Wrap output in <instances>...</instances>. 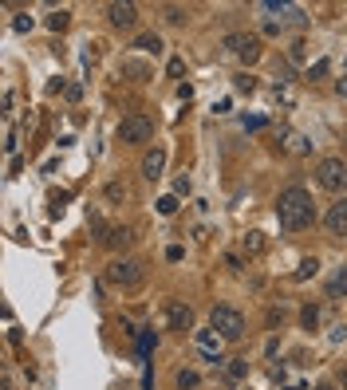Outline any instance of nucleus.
Returning a JSON list of instances; mask_svg holds the SVG:
<instances>
[{
	"mask_svg": "<svg viewBox=\"0 0 347 390\" xmlns=\"http://www.w3.org/2000/svg\"><path fill=\"white\" fill-rule=\"evenodd\" d=\"M276 221H280V229H288V233H304V229H312V225H315L312 193H308L304 186L280 189V197H276Z\"/></svg>",
	"mask_w": 347,
	"mask_h": 390,
	"instance_id": "nucleus-1",
	"label": "nucleus"
},
{
	"mask_svg": "<svg viewBox=\"0 0 347 390\" xmlns=\"http://www.w3.org/2000/svg\"><path fill=\"white\" fill-rule=\"evenodd\" d=\"M209 328L217 331L225 343H241V339H245V315L237 312L233 304H217V308L209 312Z\"/></svg>",
	"mask_w": 347,
	"mask_h": 390,
	"instance_id": "nucleus-2",
	"label": "nucleus"
},
{
	"mask_svg": "<svg viewBox=\"0 0 347 390\" xmlns=\"http://www.w3.org/2000/svg\"><path fill=\"white\" fill-rule=\"evenodd\" d=\"M107 280L115 284V288H123V292H134V288L146 284V268H142V260L119 256V260H110L107 265Z\"/></svg>",
	"mask_w": 347,
	"mask_h": 390,
	"instance_id": "nucleus-3",
	"label": "nucleus"
},
{
	"mask_svg": "<svg viewBox=\"0 0 347 390\" xmlns=\"http://www.w3.org/2000/svg\"><path fill=\"white\" fill-rule=\"evenodd\" d=\"M150 138H154V119L150 114H126L119 123V142H126V146H142Z\"/></svg>",
	"mask_w": 347,
	"mask_h": 390,
	"instance_id": "nucleus-4",
	"label": "nucleus"
},
{
	"mask_svg": "<svg viewBox=\"0 0 347 390\" xmlns=\"http://www.w3.org/2000/svg\"><path fill=\"white\" fill-rule=\"evenodd\" d=\"M315 182H320V189H328V193H344L347 189V162L344 158H324L315 166Z\"/></svg>",
	"mask_w": 347,
	"mask_h": 390,
	"instance_id": "nucleus-5",
	"label": "nucleus"
},
{
	"mask_svg": "<svg viewBox=\"0 0 347 390\" xmlns=\"http://www.w3.org/2000/svg\"><path fill=\"white\" fill-rule=\"evenodd\" d=\"M225 47H229L241 63H256L261 56H265L261 36H252V32H229V36H225Z\"/></svg>",
	"mask_w": 347,
	"mask_h": 390,
	"instance_id": "nucleus-6",
	"label": "nucleus"
},
{
	"mask_svg": "<svg viewBox=\"0 0 347 390\" xmlns=\"http://www.w3.org/2000/svg\"><path fill=\"white\" fill-rule=\"evenodd\" d=\"M193 343H198V351H202V359L205 363H213V367H221V355H225V339H221L213 328H202V331H193Z\"/></svg>",
	"mask_w": 347,
	"mask_h": 390,
	"instance_id": "nucleus-7",
	"label": "nucleus"
},
{
	"mask_svg": "<svg viewBox=\"0 0 347 390\" xmlns=\"http://www.w3.org/2000/svg\"><path fill=\"white\" fill-rule=\"evenodd\" d=\"M166 324L170 331H193V308H189L186 300H166Z\"/></svg>",
	"mask_w": 347,
	"mask_h": 390,
	"instance_id": "nucleus-8",
	"label": "nucleus"
},
{
	"mask_svg": "<svg viewBox=\"0 0 347 390\" xmlns=\"http://www.w3.org/2000/svg\"><path fill=\"white\" fill-rule=\"evenodd\" d=\"M107 20L115 28H134V24H139V4H130V0H110Z\"/></svg>",
	"mask_w": 347,
	"mask_h": 390,
	"instance_id": "nucleus-9",
	"label": "nucleus"
},
{
	"mask_svg": "<svg viewBox=\"0 0 347 390\" xmlns=\"http://www.w3.org/2000/svg\"><path fill=\"white\" fill-rule=\"evenodd\" d=\"M162 170H166V150H162V146H150V150L142 154V178H146V182H158Z\"/></svg>",
	"mask_w": 347,
	"mask_h": 390,
	"instance_id": "nucleus-10",
	"label": "nucleus"
},
{
	"mask_svg": "<svg viewBox=\"0 0 347 390\" xmlns=\"http://www.w3.org/2000/svg\"><path fill=\"white\" fill-rule=\"evenodd\" d=\"M324 229H328L331 236H347V197H339V202L328 209V217H324Z\"/></svg>",
	"mask_w": 347,
	"mask_h": 390,
	"instance_id": "nucleus-11",
	"label": "nucleus"
},
{
	"mask_svg": "<svg viewBox=\"0 0 347 390\" xmlns=\"http://www.w3.org/2000/svg\"><path fill=\"white\" fill-rule=\"evenodd\" d=\"M99 241H103L107 249H126V245L134 241V229H130V225H110V229L99 236Z\"/></svg>",
	"mask_w": 347,
	"mask_h": 390,
	"instance_id": "nucleus-12",
	"label": "nucleus"
},
{
	"mask_svg": "<svg viewBox=\"0 0 347 390\" xmlns=\"http://www.w3.org/2000/svg\"><path fill=\"white\" fill-rule=\"evenodd\" d=\"M328 296L331 300H347V265L335 268V276L328 280Z\"/></svg>",
	"mask_w": 347,
	"mask_h": 390,
	"instance_id": "nucleus-13",
	"label": "nucleus"
},
{
	"mask_svg": "<svg viewBox=\"0 0 347 390\" xmlns=\"http://www.w3.org/2000/svg\"><path fill=\"white\" fill-rule=\"evenodd\" d=\"M134 47H139V51H150V56H158V51H162V36H158V32H142L139 40H134Z\"/></svg>",
	"mask_w": 347,
	"mask_h": 390,
	"instance_id": "nucleus-14",
	"label": "nucleus"
},
{
	"mask_svg": "<svg viewBox=\"0 0 347 390\" xmlns=\"http://www.w3.org/2000/svg\"><path fill=\"white\" fill-rule=\"evenodd\" d=\"M245 375H249V359H229L225 363V378H229V382H241Z\"/></svg>",
	"mask_w": 347,
	"mask_h": 390,
	"instance_id": "nucleus-15",
	"label": "nucleus"
},
{
	"mask_svg": "<svg viewBox=\"0 0 347 390\" xmlns=\"http://www.w3.org/2000/svg\"><path fill=\"white\" fill-rule=\"evenodd\" d=\"M241 249L249 252V256H261V252H265V233H245Z\"/></svg>",
	"mask_w": 347,
	"mask_h": 390,
	"instance_id": "nucleus-16",
	"label": "nucleus"
},
{
	"mask_svg": "<svg viewBox=\"0 0 347 390\" xmlns=\"http://www.w3.org/2000/svg\"><path fill=\"white\" fill-rule=\"evenodd\" d=\"M315 272H320V260H315V256H308V260H300V268L292 272V280H312Z\"/></svg>",
	"mask_w": 347,
	"mask_h": 390,
	"instance_id": "nucleus-17",
	"label": "nucleus"
},
{
	"mask_svg": "<svg viewBox=\"0 0 347 390\" xmlns=\"http://www.w3.org/2000/svg\"><path fill=\"white\" fill-rule=\"evenodd\" d=\"M300 328H304V331H315V328H320V308H315V304H308V308L300 312Z\"/></svg>",
	"mask_w": 347,
	"mask_h": 390,
	"instance_id": "nucleus-18",
	"label": "nucleus"
},
{
	"mask_svg": "<svg viewBox=\"0 0 347 390\" xmlns=\"http://www.w3.org/2000/svg\"><path fill=\"white\" fill-rule=\"evenodd\" d=\"M174 382H178V390H198V382H202V375H198V371H186V367H182Z\"/></svg>",
	"mask_w": 347,
	"mask_h": 390,
	"instance_id": "nucleus-19",
	"label": "nucleus"
},
{
	"mask_svg": "<svg viewBox=\"0 0 347 390\" xmlns=\"http://www.w3.org/2000/svg\"><path fill=\"white\" fill-rule=\"evenodd\" d=\"M67 24H71V12H67V8H60V12L47 16V28H51V32H63Z\"/></svg>",
	"mask_w": 347,
	"mask_h": 390,
	"instance_id": "nucleus-20",
	"label": "nucleus"
},
{
	"mask_svg": "<svg viewBox=\"0 0 347 390\" xmlns=\"http://www.w3.org/2000/svg\"><path fill=\"white\" fill-rule=\"evenodd\" d=\"M154 347H158V335H154V331H139V355H142V359H146Z\"/></svg>",
	"mask_w": 347,
	"mask_h": 390,
	"instance_id": "nucleus-21",
	"label": "nucleus"
},
{
	"mask_svg": "<svg viewBox=\"0 0 347 390\" xmlns=\"http://www.w3.org/2000/svg\"><path fill=\"white\" fill-rule=\"evenodd\" d=\"M158 213H162V217H174V213H178V193H166V197H158Z\"/></svg>",
	"mask_w": 347,
	"mask_h": 390,
	"instance_id": "nucleus-22",
	"label": "nucleus"
},
{
	"mask_svg": "<svg viewBox=\"0 0 347 390\" xmlns=\"http://www.w3.org/2000/svg\"><path fill=\"white\" fill-rule=\"evenodd\" d=\"M284 146H288V150H292V154H308V142H304V134H284Z\"/></svg>",
	"mask_w": 347,
	"mask_h": 390,
	"instance_id": "nucleus-23",
	"label": "nucleus"
},
{
	"mask_svg": "<svg viewBox=\"0 0 347 390\" xmlns=\"http://www.w3.org/2000/svg\"><path fill=\"white\" fill-rule=\"evenodd\" d=\"M284 20H288V24H308V16H304V8H296V4H288V8H284Z\"/></svg>",
	"mask_w": 347,
	"mask_h": 390,
	"instance_id": "nucleus-24",
	"label": "nucleus"
},
{
	"mask_svg": "<svg viewBox=\"0 0 347 390\" xmlns=\"http://www.w3.org/2000/svg\"><path fill=\"white\" fill-rule=\"evenodd\" d=\"M233 87H237V91H249L252 95V91H256V79H252L249 71H241V75L233 79Z\"/></svg>",
	"mask_w": 347,
	"mask_h": 390,
	"instance_id": "nucleus-25",
	"label": "nucleus"
},
{
	"mask_svg": "<svg viewBox=\"0 0 347 390\" xmlns=\"http://www.w3.org/2000/svg\"><path fill=\"white\" fill-rule=\"evenodd\" d=\"M12 28H16V32H32V28H36V20H32L28 12H20V16L12 20Z\"/></svg>",
	"mask_w": 347,
	"mask_h": 390,
	"instance_id": "nucleus-26",
	"label": "nucleus"
},
{
	"mask_svg": "<svg viewBox=\"0 0 347 390\" xmlns=\"http://www.w3.org/2000/svg\"><path fill=\"white\" fill-rule=\"evenodd\" d=\"M166 71H170V79H182V75H186V63H182L178 56H174V60L166 63Z\"/></svg>",
	"mask_w": 347,
	"mask_h": 390,
	"instance_id": "nucleus-27",
	"label": "nucleus"
},
{
	"mask_svg": "<svg viewBox=\"0 0 347 390\" xmlns=\"http://www.w3.org/2000/svg\"><path fill=\"white\" fill-rule=\"evenodd\" d=\"M328 67H331L328 60H315L312 67H308V79H320V75H328Z\"/></svg>",
	"mask_w": 347,
	"mask_h": 390,
	"instance_id": "nucleus-28",
	"label": "nucleus"
},
{
	"mask_svg": "<svg viewBox=\"0 0 347 390\" xmlns=\"http://www.w3.org/2000/svg\"><path fill=\"white\" fill-rule=\"evenodd\" d=\"M186 8H178V4H170V8H166V20H170V24H182V20H186Z\"/></svg>",
	"mask_w": 347,
	"mask_h": 390,
	"instance_id": "nucleus-29",
	"label": "nucleus"
},
{
	"mask_svg": "<svg viewBox=\"0 0 347 390\" xmlns=\"http://www.w3.org/2000/svg\"><path fill=\"white\" fill-rule=\"evenodd\" d=\"M107 197H110V202H123V197H126V186L110 182V186H107Z\"/></svg>",
	"mask_w": 347,
	"mask_h": 390,
	"instance_id": "nucleus-30",
	"label": "nucleus"
},
{
	"mask_svg": "<svg viewBox=\"0 0 347 390\" xmlns=\"http://www.w3.org/2000/svg\"><path fill=\"white\" fill-rule=\"evenodd\" d=\"M174 193H178V197H186V193H189V178H178V182H174Z\"/></svg>",
	"mask_w": 347,
	"mask_h": 390,
	"instance_id": "nucleus-31",
	"label": "nucleus"
},
{
	"mask_svg": "<svg viewBox=\"0 0 347 390\" xmlns=\"http://www.w3.org/2000/svg\"><path fill=\"white\" fill-rule=\"evenodd\" d=\"M4 150H8V154H16V134H12V130L4 134Z\"/></svg>",
	"mask_w": 347,
	"mask_h": 390,
	"instance_id": "nucleus-32",
	"label": "nucleus"
},
{
	"mask_svg": "<svg viewBox=\"0 0 347 390\" xmlns=\"http://www.w3.org/2000/svg\"><path fill=\"white\" fill-rule=\"evenodd\" d=\"M335 95H339V99H347V75L335 79Z\"/></svg>",
	"mask_w": 347,
	"mask_h": 390,
	"instance_id": "nucleus-33",
	"label": "nucleus"
},
{
	"mask_svg": "<svg viewBox=\"0 0 347 390\" xmlns=\"http://www.w3.org/2000/svg\"><path fill=\"white\" fill-rule=\"evenodd\" d=\"M0 390H12V378H4V382H0Z\"/></svg>",
	"mask_w": 347,
	"mask_h": 390,
	"instance_id": "nucleus-34",
	"label": "nucleus"
},
{
	"mask_svg": "<svg viewBox=\"0 0 347 390\" xmlns=\"http://www.w3.org/2000/svg\"><path fill=\"white\" fill-rule=\"evenodd\" d=\"M315 390H335V387H331V382H320V387H315Z\"/></svg>",
	"mask_w": 347,
	"mask_h": 390,
	"instance_id": "nucleus-35",
	"label": "nucleus"
},
{
	"mask_svg": "<svg viewBox=\"0 0 347 390\" xmlns=\"http://www.w3.org/2000/svg\"><path fill=\"white\" fill-rule=\"evenodd\" d=\"M344 390H347V367H344Z\"/></svg>",
	"mask_w": 347,
	"mask_h": 390,
	"instance_id": "nucleus-36",
	"label": "nucleus"
}]
</instances>
